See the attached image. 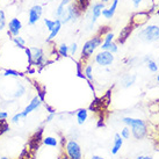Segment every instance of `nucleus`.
<instances>
[{
	"mask_svg": "<svg viewBox=\"0 0 159 159\" xmlns=\"http://www.w3.org/2000/svg\"><path fill=\"white\" fill-rule=\"evenodd\" d=\"M77 49H78V45H77V43H72V44L69 47V52H70L71 55H75V51H77Z\"/></svg>",
	"mask_w": 159,
	"mask_h": 159,
	"instance_id": "32",
	"label": "nucleus"
},
{
	"mask_svg": "<svg viewBox=\"0 0 159 159\" xmlns=\"http://www.w3.org/2000/svg\"><path fill=\"white\" fill-rule=\"evenodd\" d=\"M134 25L133 23H129L128 26L124 28L123 30L120 33V37H119V42H121V43H123L124 41L127 40L129 37V35H130V33L133 31V29H134Z\"/></svg>",
	"mask_w": 159,
	"mask_h": 159,
	"instance_id": "15",
	"label": "nucleus"
},
{
	"mask_svg": "<svg viewBox=\"0 0 159 159\" xmlns=\"http://www.w3.org/2000/svg\"><path fill=\"white\" fill-rule=\"evenodd\" d=\"M135 79H136L135 75H131V77H130V75H125L123 79V86L124 87H128V86H130V85H133Z\"/></svg>",
	"mask_w": 159,
	"mask_h": 159,
	"instance_id": "24",
	"label": "nucleus"
},
{
	"mask_svg": "<svg viewBox=\"0 0 159 159\" xmlns=\"http://www.w3.org/2000/svg\"><path fill=\"white\" fill-rule=\"evenodd\" d=\"M105 8V4L103 2H97V4L93 5L92 7V16H91V27L95 23L99 16L101 15L102 9Z\"/></svg>",
	"mask_w": 159,
	"mask_h": 159,
	"instance_id": "11",
	"label": "nucleus"
},
{
	"mask_svg": "<svg viewBox=\"0 0 159 159\" xmlns=\"http://www.w3.org/2000/svg\"><path fill=\"white\" fill-rule=\"evenodd\" d=\"M148 67H149V70L151 71V72H157L158 71V65L156 64V62H153V61H148Z\"/></svg>",
	"mask_w": 159,
	"mask_h": 159,
	"instance_id": "27",
	"label": "nucleus"
},
{
	"mask_svg": "<svg viewBox=\"0 0 159 159\" xmlns=\"http://www.w3.org/2000/svg\"><path fill=\"white\" fill-rule=\"evenodd\" d=\"M21 119H22V114H21V113H18V114H15L13 116V119H12V122L16 123V122H19V121H20Z\"/></svg>",
	"mask_w": 159,
	"mask_h": 159,
	"instance_id": "33",
	"label": "nucleus"
},
{
	"mask_svg": "<svg viewBox=\"0 0 159 159\" xmlns=\"http://www.w3.org/2000/svg\"><path fill=\"white\" fill-rule=\"evenodd\" d=\"M44 25L47 27V29L49 31L52 30V28L55 27V20H50V19H44Z\"/></svg>",
	"mask_w": 159,
	"mask_h": 159,
	"instance_id": "26",
	"label": "nucleus"
},
{
	"mask_svg": "<svg viewBox=\"0 0 159 159\" xmlns=\"http://www.w3.org/2000/svg\"><path fill=\"white\" fill-rule=\"evenodd\" d=\"M123 122L131 129V134L136 139H142L146 135L148 129L144 121L139 119H133V117H124Z\"/></svg>",
	"mask_w": 159,
	"mask_h": 159,
	"instance_id": "1",
	"label": "nucleus"
},
{
	"mask_svg": "<svg viewBox=\"0 0 159 159\" xmlns=\"http://www.w3.org/2000/svg\"><path fill=\"white\" fill-rule=\"evenodd\" d=\"M80 9H81V7H80L79 4L70 2L65 7V9L63 11V13L59 15L58 20L62 22V25H65V23L70 22V21H75L77 19L79 18Z\"/></svg>",
	"mask_w": 159,
	"mask_h": 159,
	"instance_id": "2",
	"label": "nucleus"
},
{
	"mask_svg": "<svg viewBox=\"0 0 159 159\" xmlns=\"http://www.w3.org/2000/svg\"><path fill=\"white\" fill-rule=\"evenodd\" d=\"M70 2H71V0H62V2L58 5V7L56 8V12H55V18L56 19L59 18V15L63 13V11L65 9V7H66Z\"/></svg>",
	"mask_w": 159,
	"mask_h": 159,
	"instance_id": "18",
	"label": "nucleus"
},
{
	"mask_svg": "<svg viewBox=\"0 0 159 159\" xmlns=\"http://www.w3.org/2000/svg\"><path fill=\"white\" fill-rule=\"evenodd\" d=\"M43 143H44L45 145H48V146H52V148H55V146H57V144H58L57 139H56L55 137H51V136L45 137L44 139H43Z\"/></svg>",
	"mask_w": 159,
	"mask_h": 159,
	"instance_id": "21",
	"label": "nucleus"
},
{
	"mask_svg": "<svg viewBox=\"0 0 159 159\" xmlns=\"http://www.w3.org/2000/svg\"><path fill=\"white\" fill-rule=\"evenodd\" d=\"M94 61L100 66H109L114 62V55L111 52H109V51L102 50L101 52H99L94 57Z\"/></svg>",
	"mask_w": 159,
	"mask_h": 159,
	"instance_id": "7",
	"label": "nucleus"
},
{
	"mask_svg": "<svg viewBox=\"0 0 159 159\" xmlns=\"http://www.w3.org/2000/svg\"><path fill=\"white\" fill-rule=\"evenodd\" d=\"M4 75H6V77H8V75H12V77H19V75H21V73H19L18 71H15V70H6L4 72Z\"/></svg>",
	"mask_w": 159,
	"mask_h": 159,
	"instance_id": "28",
	"label": "nucleus"
},
{
	"mask_svg": "<svg viewBox=\"0 0 159 159\" xmlns=\"http://www.w3.org/2000/svg\"><path fill=\"white\" fill-rule=\"evenodd\" d=\"M61 28H62V22H61L58 19H56V20H55V27L52 28V30L50 31V34H49L48 40H47V41L49 42V41L53 40V39L58 35V33L61 31Z\"/></svg>",
	"mask_w": 159,
	"mask_h": 159,
	"instance_id": "16",
	"label": "nucleus"
},
{
	"mask_svg": "<svg viewBox=\"0 0 159 159\" xmlns=\"http://www.w3.org/2000/svg\"><path fill=\"white\" fill-rule=\"evenodd\" d=\"M57 52L59 53L61 57H67V55H69V45H66L65 43L59 44Z\"/></svg>",
	"mask_w": 159,
	"mask_h": 159,
	"instance_id": "20",
	"label": "nucleus"
},
{
	"mask_svg": "<svg viewBox=\"0 0 159 159\" xmlns=\"http://www.w3.org/2000/svg\"><path fill=\"white\" fill-rule=\"evenodd\" d=\"M41 103H42V99L40 97H35L30 102H29V105L25 108V111H21V114H22V117H26L27 115L31 113V111H34L35 109H37L39 107L41 106Z\"/></svg>",
	"mask_w": 159,
	"mask_h": 159,
	"instance_id": "10",
	"label": "nucleus"
},
{
	"mask_svg": "<svg viewBox=\"0 0 159 159\" xmlns=\"http://www.w3.org/2000/svg\"><path fill=\"white\" fill-rule=\"evenodd\" d=\"M141 1H142V0H133L134 6H135V7H138V6H139V4H141Z\"/></svg>",
	"mask_w": 159,
	"mask_h": 159,
	"instance_id": "37",
	"label": "nucleus"
},
{
	"mask_svg": "<svg viewBox=\"0 0 159 159\" xmlns=\"http://www.w3.org/2000/svg\"><path fill=\"white\" fill-rule=\"evenodd\" d=\"M122 144H123L122 137H121L120 134H116V135H115V139H114V145H113V149H111V153H113V155H116L120 151V149H121Z\"/></svg>",
	"mask_w": 159,
	"mask_h": 159,
	"instance_id": "17",
	"label": "nucleus"
},
{
	"mask_svg": "<svg viewBox=\"0 0 159 159\" xmlns=\"http://www.w3.org/2000/svg\"><path fill=\"white\" fill-rule=\"evenodd\" d=\"M121 137H122V138H125V139H128L129 137H130V128H129V127H125V128L122 130Z\"/></svg>",
	"mask_w": 159,
	"mask_h": 159,
	"instance_id": "30",
	"label": "nucleus"
},
{
	"mask_svg": "<svg viewBox=\"0 0 159 159\" xmlns=\"http://www.w3.org/2000/svg\"><path fill=\"white\" fill-rule=\"evenodd\" d=\"M117 5H119V0H113V4H111V6L109 7L108 9H102L101 14L105 16L106 19H111L113 16H114L115 12H116V8H117Z\"/></svg>",
	"mask_w": 159,
	"mask_h": 159,
	"instance_id": "13",
	"label": "nucleus"
},
{
	"mask_svg": "<svg viewBox=\"0 0 159 159\" xmlns=\"http://www.w3.org/2000/svg\"><path fill=\"white\" fill-rule=\"evenodd\" d=\"M6 27V15L2 9H0V30H2Z\"/></svg>",
	"mask_w": 159,
	"mask_h": 159,
	"instance_id": "25",
	"label": "nucleus"
},
{
	"mask_svg": "<svg viewBox=\"0 0 159 159\" xmlns=\"http://www.w3.org/2000/svg\"><path fill=\"white\" fill-rule=\"evenodd\" d=\"M65 148H66V155L70 159H83L81 148L75 141H69Z\"/></svg>",
	"mask_w": 159,
	"mask_h": 159,
	"instance_id": "6",
	"label": "nucleus"
},
{
	"mask_svg": "<svg viewBox=\"0 0 159 159\" xmlns=\"http://www.w3.org/2000/svg\"><path fill=\"white\" fill-rule=\"evenodd\" d=\"M87 111L86 109H79V111H77V120H78V123L79 124H83L87 120Z\"/></svg>",
	"mask_w": 159,
	"mask_h": 159,
	"instance_id": "19",
	"label": "nucleus"
},
{
	"mask_svg": "<svg viewBox=\"0 0 159 159\" xmlns=\"http://www.w3.org/2000/svg\"><path fill=\"white\" fill-rule=\"evenodd\" d=\"M108 1H111V0H101V2H103V4H106Z\"/></svg>",
	"mask_w": 159,
	"mask_h": 159,
	"instance_id": "40",
	"label": "nucleus"
},
{
	"mask_svg": "<svg viewBox=\"0 0 159 159\" xmlns=\"http://www.w3.org/2000/svg\"><path fill=\"white\" fill-rule=\"evenodd\" d=\"M101 43H102V36L100 35H95L91 40L86 41L84 43L83 50H81V61H87L93 55V52L101 45Z\"/></svg>",
	"mask_w": 159,
	"mask_h": 159,
	"instance_id": "4",
	"label": "nucleus"
},
{
	"mask_svg": "<svg viewBox=\"0 0 159 159\" xmlns=\"http://www.w3.org/2000/svg\"><path fill=\"white\" fill-rule=\"evenodd\" d=\"M42 13H43V7L41 5H34L28 12V25L34 26L41 19Z\"/></svg>",
	"mask_w": 159,
	"mask_h": 159,
	"instance_id": "8",
	"label": "nucleus"
},
{
	"mask_svg": "<svg viewBox=\"0 0 159 159\" xmlns=\"http://www.w3.org/2000/svg\"><path fill=\"white\" fill-rule=\"evenodd\" d=\"M157 81L159 83V75H158V77H157Z\"/></svg>",
	"mask_w": 159,
	"mask_h": 159,
	"instance_id": "41",
	"label": "nucleus"
},
{
	"mask_svg": "<svg viewBox=\"0 0 159 159\" xmlns=\"http://www.w3.org/2000/svg\"><path fill=\"white\" fill-rule=\"evenodd\" d=\"M25 92H26V89L23 87L22 85H20L19 86V89L15 92V94H14V97L15 98H20V97H22L23 94H25Z\"/></svg>",
	"mask_w": 159,
	"mask_h": 159,
	"instance_id": "29",
	"label": "nucleus"
},
{
	"mask_svg": "<svg viewBox=\"0 0 159 159\" xmlns=\"http://www.w3.org/2000/svg\"><path fill=\"white\" fill-rule=\"evenodd\" d=\"M114 40V33L113 31H109V33H107L105 37H103V42H111V41Z\"/></svg>",
	"mask_w": 159,
	"mask_h": 159,
	"instance_id": "31",
	"label": "nucleus"
},
{
	"mask_svg": "<svg viewBox=\"0 0 159 159\" xmlns=\"http://www.w3.org/2000/svg\"><path fill=\"white\" fill-rule=\"evenodd\" d=\"M137 159H152V157H149V156H139Z\"/></svg>",
	"mask_w": 159,
	"mask_h": 159,
	"instance_id": "38",
	"label": "nucleus"
},
{
	"mask_svg": "<svg viewBox=\"0 0 159 159\" xmlns=\"http://www.w3.org/2000/svg\"><path fill=\"white\" fill-rule=\"evenodd\" d=\"M7 116L8 114L6 113V111H0V121H4V120L7 119Z\"/></svg>",
	"mask_w": 159,
	"mask_h": 159,
	"instance_id": "34",
	"label": "nucleus"
},
{
	"mask_svg": "<svg viewBox=\"0 0 159 159\" xmlns=\"http://www.w3.org/2000/svg\"><path fill=\"white\" fill-rule=\"evenodd\" d=\"M53 117H55V113H50V114L48 115V117H47V122H50V121H52L53 120Z\"/></svg>",
	"mask_w": 159,
	"mask_h": 159,
	"instance_id": "35",
	"label": "nucleus"
},
{
	"mask_svg": "<svg viewBox=\"0 0 159 159\" xmlns=\"http://www.w3.org/2000/svg\"><path fill=\"white\" fill-rule=\"evenodd\" d=\"M59 159H70V158L67 157V155L65 153V152H62L61 156H59Z\"/></svg>",
	"mask_w": 159,
	"mask_h": 159,
	"instance_id": "36",
	"label": "nucleus"
},
{
	"mask_svg": "<svg viewBox=\"0 0 159 159\" xmlns=\"http://www.w3.org/2000/svg\"><path fill=\"white\" fill-rule=\"evenodd\" d=\"M138 37L144 42H156L159 40V26L149 25L144 29H142L138 34Z\"/></svg>",
	"mask_w": 159,
	"mask_h": 159,
	"instance_id": "5",
	"label": "nucleus"
},
{
	"mask_svg": "<svg viewBox=\"0 0 159 159\" xmlns=\"http://www.w3.org/2000/svg\"><path fill=\"white\" fill-rule=\"evenodd\" d=\"M13 42L15 43V45L16 47H19V48H21V49H25L26 48V41L23 40L22 37H20V36H15L13 39Z\"/></svg>",
	"mask_w": 159,
	"mask_h": 159,
	"instance_id": "22",
	"label": "nucleus"
},
{
	"mask_svg": "<svg viewBox=\"0 0 159 159\" xmlns=\"http://www.w3.org/2000/svg\"><path fill=\"white\" fill-rule=\"evenodd\" d=\"M84 77H86L89 81H92L93 80V69L91 65H86L84 70Z\"/></svg>",
	"mask_w": 159,
	"mask_h": 159,
	"instance_id": "23",
	"label": "nucleus"
},
{
	"mask_svg": "<svg viewBox=\"0 0 159 159\" xmlns=\"http://www.w3.org/2000/svg\"><path fill=\"white\" fill-rule=\"evenodd\" d=\"M0 159H8V158H6V157H2V158H0Z\"/></svg>",
	"mask_w": 159,
	"mask_h": 159,
	"instance_id": "42",
	"label": "nucleus"
},
{
	"mask_svg": "<svg viewBox=\"0 0 159 159\" xmlns=\"http://www.w3.org/2000/svg\"><path fill=\"white\" fill-rule=\"evenodd\" d=\"M100 48H101L102 50L109 51V52H111L113 55L117 52V50H119V47H117V44L115 43L114 41H111V42H102L101 45H100Z\"/></svg>",
	"mask_w": 159,
	"mask_h": 159,
	"instance_id": "14",
	"label": "nucleus"
},
{
	"mask_svg": "<svg viewBox=\"0 0 159 159\" xmlns=\"http://www.w3.org/2000/svg\"><path fill=\"white\" fill-rule=\"evenodd\" d=\"M25 51L28 55V61L30 65L34 66H40L43 67L47 64L45 61V56L43 50L41 48H35V47H31V48H25Z\"/></svg>",
	"mask_w": 159,
	"mask_h": 159,
	"instance_id": "3",
	"label": "nucleus"
},
{
	"mask_svg": "<svg viewBox=\"0 0 159 159\" xmlns=\"http://www.w3.org/2000/svg\"><path fill=\"white\" fill-rule=\"evenodd\" d=\"M7 27H8V34H11L12 36L15 37V36L19 35V33H20V30H21L22 23H21V21H20L18 18H13L8 22Z\"/></svg>",
	"mask_w": 159,
	"mask_h": 159,
	"instance_id": "9",
	"label": "nucleus"
},
{
	"mask_svg": "<svg viewBox=\"0 0 159 159\" xmlns=\"http://www.w3.org/2000/svg\"><path fill=\"white\" fill-rule=\"evenodd\" d=\"M91 159H105V158H101V157H99V156H93Z\"/></svg>",
	"mask_w": 159,
	"mask_h": 159,
	"instance_id": "39",
	"label": "nucleus"
},
{
	"mask_svg": "<svg viewBox=\"0 0 159 159\" xmlns=\"http://www.w3.org/2000/svg\"><path fill=\"white\" fill-rule=\"evenodd\" d=\"M149 20V14L148 13H144V12H141V13H137L135 14L133 16V23L134 26H142V25H144Z\"/></svg>",
	"mask_w": 159,
	"mask_h": 159,
	"instance_id": "12",
	"label": "nucleus"
}]
</instances>
